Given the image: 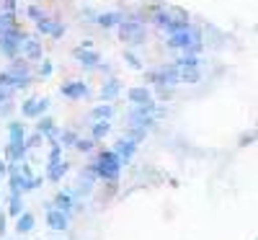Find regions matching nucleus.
<instances>
[{
	"instance_id": "nucleus-1",
	"label": "nucleus",
	"mask_w": 258,
	"mask_h": 240,
	"mask_svg": "<svg viewBox=\"0 0 258 240\" xmlns=\"http://www.w3.org/2000/svg\"><path fill=\"white\" fill-rule=\"evenodd\" d=\"M93 163H96V170H98V181H106V184H116L119 176H121V168H124V160L116 155L114 150H96V155H91Z\"/></svg>"
},
{
	"instance_id": "nucleus-2",
	"label": "nucleus",
	"mask_w": 258,
	"mask_h": 240,
	"mask_svg": "<svg viewBox=\"0 0 258 240\" xmlns=\"http://www.w3.org/2000/svg\"><path fill=\"white\" fill-rule=\"evenodd\" d=\"M6 70H8L11 78H13V88H16V91H29L31 85H34V80H39L36 73H34V68H31V62H29L26 57H21V54L8 62Z\"/></svg>"
},
{
	"instance_id": "nucleus-3",
	"label": "nucleus",
	"mask_w": 258,
	"mask_h": 240,
	"mask_svg": "<svg viewBox=\"0 0 258 240\" xmlns=\"http://www.w3.org/2000/svg\"><path fill=\"white\" fill-rule=\"evenodd\" d=\"M116 36L126 49H137L147 44V24H135V21H121L116 26Z\"/></svg>"
},
{
	"instance_id": "nucleus-4",
	"label": "nucleus",
	"mask_w": 258,
	"mask_h": 240,
	"mask_svg": "<svg viewBox=\"0 0 258 240\" xmlns=\"http://www.w3.org/2000/svg\"><path fill=\"white\" fill-rule=\"evenodd\" d=\"M194 41H204V31L202 26H188V29H181L176 34H168L165 36V49H173V52H188V47Z\"/></svg>"
},
{
	"instance_id": "nucleus-5",
	"label": "nucleus",
	"mask_w": 258,
	"mask_h": 240,
	"mask_svg": "<svg viewBox=\"0 0 258 240\" xmlns=\"http://www.w3.org/2000/svg\"><path fill=\"white\" fill-rule=\"evenodd\" d=\"M24 36H26V31L21 29V24L0 34V57L8 59V62H11L13 57H18V54H21V41H24Z\"/></svg>"
},
{
	"instance_id": "nucleus-6",
	"label": "nucleus",
	"mask_w": 258,
	"mask_h": 240,
	"mask_svg": "<svg viewBox=\"0 0 258 240\" xmlns=\"http://www.w3.org/2000/svg\"><path fill=\"white\" fill-rule=\"evenodd\" d=\"M59 96L62 98H68V101H83V98H91L93 91H91V85L88 80H64L59 85Z\"/></svg>"
},
{
	"instance_id": "nucleus-7",
	"label": "nucleus",
	"mask_w": 258,
	"mask_h": 240,
	"mask_svg": "<svg viewBox=\"0 0 258 240\" xmlns=\"http://www.w3.org/2000/svg\"><path fill=\"white\" fill-rule=\"evenodd\" d=\"M49 106H52V98H39V96H29L21 101V116L24 119H39V116H44L49 111Z\"/></svg>"
},
{
	"instance_id": "nucleus-8",
	"label": "nucleus",
	"mask_w": 258,
	"mask_h": 240,
	"mask_svg": "<svg viewBox=\"0 0 258 240\" xmlns=\"http://www.w3.org/2000/svg\"><path fill=\"white\" fill-rule=\"evenodd\" d=\"M34 26H36V31H39L41 36H49V39H62V36H64V31H68V26H64L59 18H54V16H44V18H39Z\"/></svg>"
},
{
	"instance_id": "nucleus-9",
	"label": "nucleus",
	"mask_w": 258,
	"mask_h": 240,
	"mask_svg": "<svg viewBox=\"0 0 258 240\" xmlns=\"http://www.w3.org/2000/svg\"><path fill=\"white\" fill-rule=\"evenodd\" d=\"M21 57H26L29 62H41L44 59V47H41V39L36 34H26L21 41Z\"/></svg>"
},
{
	"instance_id": "nucleus-10",
	"label": "nucleus",
	"mask_w": 258,
	"mask_h": 240,
	"mask_svg": "<svg viewBox=\"0 0 258 240\" xmlns=\"http://www.w3.org/2000/svg\"><path fill=\"white\" fill-rule=\"evenodd\" d=\"M73 59L83 68V73H96L98 62H101V54L96 49H83V47H75L73 49Z\"/></svg>"
},
{
	"instance_id": "nucleus-11",
	"label": "nucleus",
	"mask_w": 258,
	"mask_h": 240,
	"mask_svg": "<svg viewBox=\"0 0 258 240\" xmlns=\"http://www.w3.org/2000/svg\"><path fill=\"white\" fill-rule=\"evenodd\" d=\"M124 21V11L121 8H114V11H98L96 16V24L101 31H116V26Z\"/></svg>"
},
{
	"instance_id": "nucleus-12",
	"label": "nucleus",
	"mask_w": 258,
	"mask_h": 240,
	"mask_svg": "<svg viewBox=\"0 0 258 240\" xmlns=\"http://www.w3.org/2000/svg\"><path fill=\"white\" fill-rule=\"evenodd\" d=\"M98 96H101V101H106V103H114V101L121 96V80H119L116 75L103 78L101 88H98Z\"/></svg>"
},
{
	"instance_id": "nucleus-13",
	"label": "nucleus",
	"mask_w": 258,
	"mask_h": 240,
	"mask_svg": "<svg viewBox=\"0 0 258 240\" xmlns=\"http://www.w3.org/2000/svg\"><path fill=\"white\" fill-rule=\"evenodd\" d=\"M44 220H47V227H49V230H54V232H64V230L70 227L73 217H70V214H64V212H59V209H49V212H44Z\"/></svg>"
},
{
	"instance_id": "nucleus-14",
	"label": "nucleus",
	"mask_w": 258,
	"mask_h": 240,
	"mask_svg": "<svg viewBox=\"0 0 258 240\" xmlns=\"http://www.w3.org/2000/svg\"><path fill=\"white\" fill-rule=\"evenodd\" d=\"M137 147H140L137 142H132L129 137H124V135H121V137H119V140L114 142V147H111V150L116 152V155H119V158L124 160V165H126L129 160H132V158L137 155Z\"/></svg>"
},
{
	"instance_id": "nucleus-15",
	"label": "nucleus",
	"mask_w": 258,
	"mask_h": 240,
	"mask_svg": "<svg viewBox=\"0 0 258 240\" xmlns=\"http://www.w3.org/2000/svg\"><path fill=\"white\" fill-rule=\"evenodd\" d=\"M52 202H54V209H59V212H64V214H70V217L75 214V212H73V207H75V196H73V191H70V189L57 191Z\"/></svg>"
},
{
	"instance_id": "nucleus-16",
	"label": "nucleus",
	"mask_w": 258,
	"mask_h": 240,
	"mask_svg": "<svg viewBox=\"0 0 258 240\" xmlns=\"http://www.w3.org/2000/svg\"><path fill=\"white\" fill-rule=\"evenodd\" d=\"M114 116H116V106H114V103H106V101L96 103V106L91 108V114H88V119H91V122H101V119L111 122Z\"/></svg>"
},
{
	"instance_id": "nucleus-17",
	"label": "nucleus",
	"mask_w": 258,
	"mask_h": 240,
	"mask_svg": "<svg viewBox=\"0 0 258 240\" xmlns=\"http://www.w3.org/2000/svg\"><path fill=\"white\" fill-rule=\"evenodd\" d=\"M26 155H29L26 142H8L6 145V160L8 163H24Z\"/></svg>"
},
{
	"instance_id": "nucleus-18",
	"label": "nucleus",
	"mask_w": 258,
	"mask_h": 240,
	"mask_svg": "<svg viewBox=\"0 0 258 240\" xmlns=\"http://www.w3.org/2000/svg\"><path fill=\"white\" fill-rule=\"evenodd\" d=\"M126 98L132 106H140V103L153 101V91H150V85H135V88L126 91Z\"/></svg>"
},
{
	"instance_id": "nucleus-19",
	"label": "nucleus",
	"mask_w": 258,
	"mask_h": 240,
	"mask_svg": "<svg viewBox=\"0 0 258 240\" xmlns=\"http://www.w3.org/2000/svg\"><path fill=\"white\" fill-rule=\"evenodd\" d=\"M70 170V160H59V163H47V181L59 184L62 176H68Z\"/></svg>"
},
{
	"instance_id": "nucleus-20",
	"label": "nucleus",
	"mask_w": 258,
	"mask_h": 240,
	"mask_svg": "<svg viewBox=\"0 0 258 240\" xmlns=\"http://www.w3.org/2000/svg\"><path fill=\"white\" fill-rule=\"evenodd\" d=\"M34 227H36V217H34L31 212L24 209V212L16 217V232H18V235H29Z\"/></svg>"
},
{
	"instance_id": "nucleus-21",
	"label": "nucleus",
	"mask_w": 258,
	"mask_h": 240,
	"mask_svg": "<svg viewBox=\"0 0 258 240\" xmlns=\"http://www.w3.org/2000/svg\"><path fill=\"white\" fill-rule=\"evenodd\" d=\"M8 142H26V124H21L18 119L8 122Z\"/></svg>"
},
{
	"instance_id": "nucleus-22",
	"label": "nucleus",
	"mask_w": 258,
	"mask_h": 240,
	"mask_svg": "<svg viewBox=\"0 0 258 240\" xmlns=\"http://www.w3.org/2000/svg\"><path fill=\"white\" fill-rule=\"evenodd\" d=\"M176 68H202V57L199 54H188V52H181L176 59H173Z\"/></svg>"
},
{
	"instance_id": "nucleus-23",
	"label": "nucleus",
	"mask_w": 258,
	"mask_h": 240,
	"mask_svg": "<svg viewBox=\"0 0 258 240\" xmlns=\"http://www.w3.org/2000/svg\"><path fill=\"white\" fill-rule=\"evenodd\" d=\"M109 132H111V122H106V119L91 124V137H93L96 142H101L103 137H109Z\"/></svg>"
},
{
	"instance_id": "nucleus-24",
	"label": "nucleus",
	"mask_w": 258,
	"mask_h": 240,
	"mask_svg": "<svg viewBox=\"0 0 258 240\" xmlns=\"http://www.w3.org/2000/svg\"><path fill=\"white\" fill-rule=\"evenodd\" d=\"M24 194H8V207H6V212L11 214V217H18L21 212H24Z\"/></svg>"
},
{
	"instance_id": "nucleus-25",
	"label": "nucleus",
	"mask_w": 258,
	"mask_h": 240,
	"mask_svg": "<svg viewBox=\"0 0 258 240\" xmlns=\"http://www.w3.org/2000/svg\"><path fill=\"white\" fill-rule=\"evenodd\" d=\"M124 65L129 70H137V73H145V62L140 59V54L135 49H124Z\"/></svg>"
},
{
	"instance_id": "nucleus-26",
	"label": "nucleus",
	"mask_w": 258,
	"mask_h": 240,
	"mask_svg": "<svg viewBox=\"0 0 258 240\" xmlns=\"http://www.w3.org/2000/svg\"><path fill=\"white\" fill-rule=\"evenodd\" d=\"M178 75H181V83L194 85L202 80V68H178Z\"/></svg>"
},
{
	"instance_id": "nucleus-27",
	"label": "nucleus",
	"mask_w": 258,
	"mask_h": 240,
	"mask_svg": "<svg viewBox=\"0 0 258 240\" xmlns=\"http://www.w3.org/2000/svg\"><path fill=\"white\" fill-rule=\"evenodd\" d=\"M18 24H21V21H18V13L0 11V34L8 31V29H13V26H18Z\"/></svg>"
},
{
	"instance_id": "nucleus-28",
	"label": "nucleus",
	"mask_w": 258,
	"mask_h": 240,
	"mask_svg": "<svg viewBox=\"0 0 258 240\" xmlns=\"http://www.w3.org/2000/svg\"><path fill=\"white\" fill-rule=\"evenodd\" d=\"M147 129L145 127H126V132H124V137H129L132 142H137V145H142L145 140H147Z\"/></svg>"
},
{
	"instance_id": "nucleus-29",
	"label": "nucleus",
	"mask_w": 258,
	"mask_h": 240,
	"mask_svg": "<svg viewBox=\"0 0 258 240\" xmlns=\"http://www.w3.org/2000/svg\"><path fill=\"white\" fill-rule=\"evenodd\" d=\"M96 140L93 137H78V142H75V150L80 152V155H91V152L96 150Z\"/></svg>"
},
{
	"instance_id": "nucleus-30",
	"label": "nucleus",
	"mask_w": 258,
	"mask_h": 240,
	"mask_svg": "<svg viewBox=\"0 0 258 240\" xmlns=\"http://www.w3.org/2000/svg\"><path fill=\"white\" fill-rule=\"evenodd\" d=\"M54 127H57V122H54V119H52L49 114H44V116H39V119H36V132H41L44 137H47V135L52 132Z\"/></svg>"
},
{
	"instance_id": "nucleus-31",
	"label": "nucleus",
	"mask_w": 258,
	"mask_h": 240,
	"mask_svg": "<svg viewBox=\"0 0 258 240\" xmlns=\"http://www.w3.org/2000/svg\"><path fill=\"white\" fill-rule=\"evenodd\" d=\"M78 132L75 129H59V145H62V150L64 147H75V142H78Z\"/></svg>"
},
{
	"instance_id": "nucleus-32",
	"label": "nucleus",
	"mask_w": 258,
	"mask_h": 240,
	"mask_svg": "<svg viewBox=\"0 0 258 240\" xmlns=\"http://www.w3.org/2000/svg\"><path fill=\"white\" fill-rule=\"evenodd\" d=\"M52 73H54V62L44 57V59L39 62V68H36V78L44 80V78H52Z\"/></svg>"
},
{
	"instance_id": "nucleus-33",
	"label": "nucleus",
	"mask_w": 258,
	"mask_h": 240,
	"mask_svg": "<svg viewBox=\"0 0 258 240\" xmlns=\"http://www.w3.org/2000/svg\"><path fill=\"white\" fill-rule=\"evenodd\" d=\"M24 16H26V18H31V21H34V24H36V21H39V18H44V16H47V11H44V8H41L39 3H29V8L24 11Z\"/></svg>"
},
{
	"instance_id": "nucleus-34",
	"label": "nucleus",
	"mask_w": 258,
	"mask_h": 240,
	"mask_svg": "<svg viewBox=\"0 0 258 240\" xmlns=\"http://www.w3.org/2000/svg\"><path fill=\"white\" fill-rule=\"evenodd\" d=\"M173 93H176V88H165V85H158V88H155V101H158V103H168L170 98H173Z\"/></svg>"
},
{
	"instance_id": "nucleus-35",
	"label": "nucleus",
	"mask_w": 258,
	"mask_h": 240,
	"mask_svg": "<svg viewBox=\"0 0 258 240\" xmlns=\"http://www.w3.org/2000/svg\"><path fill=\"white\" fill-rule=\"evenodd\" d=\"M44 142H47V140H44V135H41V132H34V135L26 137V147H29V150H36V147H41Z\"/></svg>"
},
{
	"instance_id": "nucleus-36",
	"label": "nucleus",
	"mask_w": 258,
	"mask_h": 240,
	"mask_svg": "<svg viewBox=\"0 0 258 240\" xmlns=\"http://www.w3.org/2000/svg\"><path fill=\"white\" fill-rule=\"evenodd\" d=\"M96 16H98V11H96V8H91V6H85V8L80 11L83 24H96Z\"/></svg>"
},
{
	"instance_id": "nucleus-37",
	"label": "nucleus",
	"mask_w": 258,
	"mask_h": 240,
	"mask_svg": "<svg viewBox=\"0 0 258 240\" xmlns=\"http://www.w3.org/2000/svg\"><path fill=\"white\" fill-rule=\"evenodd\" d=\"M96 73H101L103 78H111V75H114V68H111V62L101 59V62H98V68H96Z\"/></svg>"
},
{
	"instance_id": "nucleus-38",
	"label": "nucleus",
	"mask_w": 258,
	"mask_h": 240,
	"mask_svg": "<svg viewBox=\"0 0 258 240\" xmlns=\"http://www.w3.org/2000/svg\"><path fill=\"white\" fill-rule=\"evenodd\" d=\"M8 232V212H0V237H6Z\"/></svg>"
},
{
	"instance_id": "nucleus-39",
	"label": "nucleus",
	"mask_w": 258,
	"mask_h": 240,
	"mask_svg": "<svg viewBox=\"0 0 258 240\" xmlns=\"http://www.w3.org/2000/svg\"><path fill=\"white\" fill-rule=\"evenodd\" d=\"M16 108L13 101H6V103H0V116H11V111Z\"/></svg>"
},
{
	"instance_id": "nucleus-40",
	"label": "nucleus",
	"mask_w": 258,
	"mask_h": 240,
	"mask_svg": "<svg viewBox=\"0 0 258 240\" xmlns=\"http://www.w3.org/2000/svg\"><path fill=\"white\" fill-rule=\"evenodd\" d=\"M253 140H258V132H245V135L240 137V147H245V145H250Z\"/></svg>"
},
{
	"instance_id": "nucleus-41",
	"label": "nucleus",
	"mask_w": 258,
	"mask_h": 240,
	"mask_svg": "<svg viewBox=\"0 0 258 240\" xmlns=\"http://www.w3.org/2000/svg\"><path fill=\"white\" fill-rule=\"evenodd\" d=\"M8 176V160H0V178Z\"/></svg>"
},
{
	"instance_id": "nucleus-42",
	"label": "nucleus",
	"mask_w": 258,
	"mask_h": 240,
	"mask_svg": "<svg viewBox=\"0 0 258 240\" xmlns=\"http://www.w3.org/2000/svg\"><path fill=\"white\" fill-rule=\"evenodd\" d=\"M78 47H83V49H93V39H83Z\"/></svg>"
},
{
	"instance_id": "nucleus-43",
	"label": "nucleus",
	"mask_w": 258,
	"mask_h": 240,
	"mask_svg": "<svg viewBox=\"0 0 258 240\" xmlns=\"http://www.w3.org/2000/svg\"><path fill=\"white\" fill-rule=\"evenodd\" d=\"M0 202H3V191H0Z\"/></svg>"
},
{
	"instance_id": "nucleus-44",
	"label": "nucleus",
	"mask_w": 258,
	"mask_h": 240,
	"mask_svg": "<svg viewBox=\"0 0 258 240\" xmlns=\"http://www.w3.org/2000/svg\"><path fill=\"white\" fill-rule=\"evenodd\" d=\"M29 3H39V0H29Z\"/></svg>"
}]
</instances>
